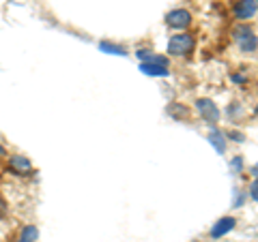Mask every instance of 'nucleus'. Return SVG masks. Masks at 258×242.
Instances as JSON below:
<instances>
[{"mask_svg": "<svg viewBox=\"0 0 258 242\" xmlns=\"http://www.w3.org/2000/svg\"><path fill=\"white\" fill-rule=\"evenodd\" d=\"M166 24L174 30H185L191 24V15L185 9H174V11H170L166 15Z\"/></svg>", "mask_w": 258, "mask_h": 242, "instance_id": "nucleus-4", "label": "nucleus"}, {"mask_svg": "<svg viewBox=\"0 0 258 242\" xmlns=\"http://www.w3.org/2000/svg\"><path fill=\"white\" fill-rule=\"evenodd\" d=\"M256 9H258V3H256V0H239V3L235 5V15H237V20L245 22V20H249V18H254Z\"/></svg>", "mask_w": 258, "mask_h": 242, "instance_id": "nucleus-5", "label": "nucleus"}, {"mask_svg": "<svg viewBox=\"0 0 258 242\" xmlns=\"http://www.w3.org/2000/svg\"><path fill=\"white\" fill-rule=\"evenodd\" d=\"M249 174L256 176V178H258V163H256V165H252V169H249Z\"/></svg>", "mask_w": 258, "mask_h": 242, "instance_id": "nucleus-18", "label": "nucleus"}, {"mask_svg": "<svg viewBox=\"0 0 258 242\" xmlns=\"http://www.w3.org/2000/svg\"><path fill=\"white\" fill-rule=\"evenodd\" d=\"M249 197L258 201V178L252 182V187H249Z\"/></svg>", "mask_w": 258, "mask_h": 242, "instance_id": "nucleus-14", "label": "nucleus"}, {"mask_svg": "<svg viewBox=\"0 0 258 242\" xmlns=\"http://www.w3.org/2000/svg\"><path fill=\"white\" fill-rule=\"evenodd\" d=\"M5 155H7V150H5L3 144H0V157H5Z\"/></svg>", "mask_w": 258, "mask_h": 242, "instance_id": "nucleus-19", "label": "nucleus"}, {"mask_svg": "<svg viewBox=\"0 0 258 242\" xmlns=\"http://www.w3.org/2000/svg\"><path fill=\"white\" fill-rule=\"evenodd\" d=\"M168 111H170L172 116H176V118H181V116H183V118H187V107H183V105H181V107L170 105V109H168Z\"/></svg>", "mask_w": 258, "mask_h": 242, "instance_id": "nucleus-12", "label": "nucleus"}, {"mask_svg": "<svg viewBox=\"0 0 258 242\" xmlns=\"http://www.w3.org/2000/svg\"><path fill=\"white\" fill-rule=\"evenodd\" d=\"M230 137H235V142H243V135L241 133H230Z\"/></svg>", "mask_w": 258, "mask_h": 242, "instance_id": "nucleus-17", "label": "nucleus"}, {"mask_svg": "<svg viewBox=\"0 0 258 242\" xmlns=\"http://www.w3.org/2000/svg\"><path fill=\"white\" fill-rule=\"evenodd\" d=\"M194 41L191 35H174L170 41H168V54L170 56H189L194 52Z\"/></svg>", "mask_w": 258, "mask_h": 242, "instance_id": "nucleus-1", "label": "nucleus"}, {"mask_svg": "<svg viewBox=\"0 0 258 242\" xmlns=\"http://www.w3.org/2000/svg\"><path fill=\"white\" fill-rule=\"evenodd\" d=\"M209 142H211V146L220 152V155H224L226 152V140H224V133L217 131V129H213L211 133H209Z\"/></svg>", "mask_w": 258, "mask_h": 242, "instance_id": "nucleus-9", "label": "nucleus"}, {"mask_svg": "<svg viewBox=\"0 0 258 242\" xmlns=\"http://www.w3.org/2000/svg\"><path fill=\"white\" fill-rule=\"evenodd\" d=\"M5 214H7V204H5V199L0 197V219H5Z\"/></svg>", "mask_w": 258, "mask_h": 242, "instance_id": "nucleus-15", "label": "nucleus"}, {"mask_svg": "<svg viewBox=\"0 0 258 242\" xmlns=\"http://www.w3.org/2000/svg\"><path fill=\"white\" fill-rule=\"evenodd\" d=\"M140 71L144 75H153V77H166L168 75V69L161 67V64H155V62H142Z\"/></svg>", "mask_w": 258, "mask_h": 242, "instance_id": "nucleus-8", "label": "nucleus"}, {"mask_svg": "<svg viewBox=\"0 0 258 242\" xmlns=\"http://www.w3.org/2000/svg\"><path fill=\"white\" fill-rule=\"evenodd\" d=\"M99 50L106 52V54H116V56H125V54H127L120 45H112V43H106V41L99 43Z\"/></svg>", "mask_w": 258, "mask_h": 242, "instance_id": "nucleus-11", "label": "nucleus"}, {"mask_svg": "<svg viewBox=\"0 0 258 242\" xmlns=\"http://www.w3.org/2000/svg\"><path fill=\"white\" fill-rule=\"evenodd\" d=\"M235 219L232 216H224V219H220L217 221L213 227H211V238H222V236H226L230 229H235Z\"/></svg>", "mask_w": 258, "mask_h": 242, "instance_id": "nucleus-6", "label": "nucleus"}, {"mask_svg": "<svg viewBox=\"0 0 258 242\" xmlns=\"http://www.w3.org/2000/svg\"><path fill=\"white\" fill-rule=\"evenodd\" d=\"M235 39H237L239 50L243 52V54L256 52L258 39H256V35L252 32V28H249V26H237V28H235Z\"/></svg>", "mask_w": 258, "mask_h": 242, "instance_id": "nucleus-2", "label": "nucleus"}, {"mask_svg": "<svg viewBox=\"0 0 258 242\" xmlns=\"http://www.w3.org/2000/svg\"><path fill=\"white\" fill-rule=\"evenodd\" d=\"M230 169H235V174H239L241 169H243V159H241V157H235V159H232Z\"/></svg>", "mask_w": 258, "mask_h": 242, "instance_id": "nucleus-13", "label": "nucleus"}, {"mask_svg": "<svg viewBox=\"0 0 258 242\" xmlns=\"http://www.w3.org/2000/svg\"><path fill=\"white\" fill-rule=\"evenodd\" d=\"M196 109H198V114L203 116L205 123H209V125H215L217 120H220V109H217V105L211 99H198Z\"/></svg>", "mask_w": 258, "mask_h": 242, "instance_id": "nucleus-3", "label": "nucleus"}, {"mask_svg": "<svg viewBox=\"0 0 258 242\" xmlns=\"http://www.w3.org/2000/svg\"><path fill=\"white\" fill-rule=\"evenodd\" d=\"M232 82H237V84H245V77L243 75H230Z\"/></svg>", "mask_w": 258, "mask_h": 242, "instance_id": "nucleus-16", "label": "nucleus"}, {"mask_svg": "<svg viewBox=\"0 0 258 242\" xmlns=\"http://www.w3.org/2000/svg\"><path fill=\"white\" fill-rule=\"evenodd\" d=\"M39 238V229H37V225H26L22 231H20V238L18 242H35Z\"/></svg>", "mask_w": 258, "mask_h": 242, "instance_id": "nucleus-10", "label": "nucleus"}, {"mask_svg": "<svg viewBox=\"0 0 258 242\" xmlns=\"http://www.w3.org/2000/svg\"><path fill=\"white\" fill-rule=\"evenodd\" d=\"M9 165H11V172H15V174H28V172H32V163L26 157H22V155H13L9 159Z\"/></svg>", "mask_w": 258, "mask_h": 242, "instance_id": "nucleus-7", "label": "nucleus"}]
</instances>
